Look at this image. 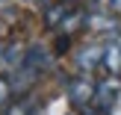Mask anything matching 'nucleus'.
I'll list each match as a JSON object with an SVG mask.
<instances>
[{"mask_svg":"<svg viewBox=\"0 0 121 115\" xmlns=\"http://www.w3.org/2000/svg\"><path fill=\"white\" fill-rule=\"evenodd\" d=\"M95 77L92 74H74V77H68V83H65V94H68V100H71V109L74 112H83L89 103H92V98H95Z\"/></svg>","mask_w":121,"mask_h":115,"instance_id":"nucleus-1","label":"nucleus"},{"mask_svg":"<svg viewBox=\"0 0 121 115\" xmlns=\"http://www.w3.org/2000/svg\"><path fill=\"white\" fill-rule=\"evenodd\" d=\"M24 3H27V6H39V9H41V6L50 3V0H24Z\"/></svg>","mask_w":121,"mask_h":115,"instance_id":"nucleus-7","label":"nucleus"},{"mask_svg":"<svg viewBox=\"0 0 121 115\" xmlns=\"http://www.w3.org/2000/svg\"><path fill=\"white\" fill-rule=\"evenodd\" d=\"M71 115H74V112H71Z\"/></svg>","mask_w":121,"mask_h":115,"instance_id":"nucleus-9","label":"nucleus"},{"mask_svg":"<svg viewBox=\"0 0 121 115\" xmlns=\"http://www.w3.org/2000/svg\"><path fill=\"white\" fill-rule=\"evenodd\" d=\"M104 9L109 12V15H115L121 21V0H104Z\"/></svg>","mask_w":121,"mask_h":115,"instance_id":"nucleus-6","label":"nucleus"},{"mask_svg":"<svg viewBox=\"0 0 121 115\" xmlns=\"http://www.w3.org/2000/svg\"><path fill=\"white\" fill-rule=\"evenodd\" d=\"M100 53H104V41H83L80 47H74L77 74H95V71H100Z\"/></svg>","mask_w":121,"mask_h":115,"instance_id":"nucleus-2","label":"nucleus"},{"mask_svg":"<svg viewBox=\"0 0 121 115\" xmlns=\"http://www.w3.org/2000/svg\"><path fill=\"white\" fill-rule=\"evenodd\" d=\"M12 98H15V92H12V83L6 74H0V115H6V109H9Z\"/></svg>","mask_w":121,"mask_h":115,"instance_id":"nucleus-5","label":"nucleus"},{"mask_svg":"<svg viewBox=\"0 0 121 115\" xmlns=\"http://www.w3.org/2000/svg\"><path fill=\"white\" fill-rule=\"evenodd\" d=\"M39 109H41L39 98L30 92V94H18V98H12L6 115H39Z\"/></svg>","mask_w":121,"mask_h":115,"instance_id":"nucleus-4","label":"nucleus"},{"mask_svg":"<svg viewBox=\"0 0 121 115\" xmlns=\"http://www.w3.org/2000/svg\"><path fill=\"white\" fill-rule=\"evenodd\" d=\"M62 3H74V6H77V0H62Z\"/></svg>","mask_w":121,"mask_h":115,"instance_id":"nucleus-8","label":"nucleus"},{"mask_svg":"<svg viewBox=\"0 0 121 115\" xmlns=\"http://www.w3.org/2000/svg\"><path fill=\"white\" fill-rule=\"evenodd\" d=\"M71 6H74V3H62V0H50V3H44V6H41V21H44V30L56 33L59 24L65 21V15L71 12Z\"/></svg>","mask_w":121,"mask_h":115,"instance_id":"nucleus-3","label":"nucleus"}]
</instances>
